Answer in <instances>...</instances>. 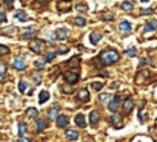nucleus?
Listing matches in <instances>:
<instances>
[{
	"instance_id": "obj_1",
	"label": "nucleus",
	"mask_w": 157,
	"mask_h": 142,
	"mask_svg": "<svg viewBox=\"0 0 157 142\" xmlns=\"http://www.w3.org/2000/svg\"><path fill=\"white\" fill-rule=\"evenodd\" d=\"M119 58H120V57H119L117 51H114V49H105V51H102V52L99 54V61H101L99 67L114 64V63L119 61Z\"/></svg>"
},
{
	"instance_id": "obj_2",
	"label": "nucleus",
	"mask_w": 157,
	"mask_h": 142,
	"mask_svg": "<svg viewBox=\"0 0 157 142\" xmlns=\"http://www.w3.org/2000/svg\"><path fill=\"white\" fill-rule=\"evenodd\" d=\"M43 46H44V41L40 40V38H32V40L29 41V49H31L32 52H35V54L43 52Z\"/></svg>"
},
{
	"instance_id": "obj_3",
	"label": "nucleus",
	"mask_w": 157,
	"mask_h": 142,
	"mask_svg": "<svg viewBox=\"0 0 157 142\" xmlns=\"http://www.w3.org/2000/svg\"><path fill=\"white\" fill-rule=\"evenodd\" d=\"M64 80H66V83L76 84L79 81V72L78 70H69V72L64 73Z\"/></svg>"
},
{
	"instance_id": "obj_4",
	"label": "nucleus",
	"mask_w": 157,
	"mask_h": 142,
	"mask_svg": "<svg viewBox=\"0 0 157 142\" xmlns=\"http://www.w3.org/2000/svg\"><path fill=\"white\" fill-rule=\"evenodd\" d=\"M76 98H78V101H81V102H89V101H90V92H89L85 87H82V89H79Z\"/></svg>"
},
{
	"instance_id": "obj_5",
	"label": "nucleus",
	"mask_w": 157,
	"mask_h": 142,
	"mask_svg": "<svg viewBox=\"0 0 157 142\" xmlns=\"http://www.w3.org/2000/svg\"><path fill=\"white\" fill-rule=\"evenodd\" d=\"M119 104H120V98H119V96L111 98V101L108 102V110H110L113 115L117 113V110H119Z\"/></svg>"
},
{
	"instance_id": "obj_6",
	"label": "nucleus",
	"mask_w": 157,
	"mask_h": 142,
	"mask_svg": "<svg viewBox=\"0 0 157 142\" xmlns=\"http://www.w3.org/2000/svg\"><path fill=\"white\" fill-rule=\"evenodd\" d=\"M12 66H14V69H17V70H25V69H26V61H25L22 57H17V58H14Z\"/></svg>"
},
{
	"instance_id": "obj_7",
	"label": "nucleus",
	"mask_w": 157,
	"mask_h": 142,
	"mask_svg": "<svg viewBox=\"0 0 157 142\" xmlns=\"http://www.w3.org/2000/svg\"><path fill=\"white\" fill-rule=\"evenodd\" d=\"M69 37V29L66 28H60L55 31V40H66Z\"/></svg>"
},
{
	"instance_id": "obj_8",
	"label": "nucleus",
	"mask_w": 157,
	"mask_h": 142,
	"mask_svg": "<svg viewBox=\"0 0 157 142\" xmlns=\"http://www.w3.org/2000/svg\"><path fill=\"white\" fill-rule=\"evenodd\" d=\"M122 108H124L125 113H130V112L134 108V101H133V98H127V99H124Z\"/></svg>"
},
{
	"instance_id": "obj_9",
	"label": "nucleus",
	"mask_w": 157,
	"mask_h": 142,
	"mask_svg": "<svg viewBox=\"0 0 157 142\" xmlns=\"http://www.w3.org/2000/svg\"><path fill=\"white\" fill-rule=\"evenodd\" d=\"M67 124H69V118H67L66 115H60V116L57 118V125H58L60 128L67 127Z\"/></svg>"
},
{
	"instance_id": "obj_10",
	"label": "nucleus",
	"mask_w": 157,
	"mask_h": 142,
	"mask_svg": "<svg viewBox=\"0 0 157 142\" xmlns=\"http://www.w3.org/2000/svg\"><path fill=\"white\" fill-rule=\"evenodd\" d=\"M60 116V105H55L54 108L47 110V118L49 119H57Z\"/></svg>"
},
{
	"instance_id": "obj_11",
	"label": "nucleus",
	"mask_w": 157,
	"mask_h": 142,
	"mask_svg": "<svg viewBox=\"0 0 157 142\" xmlns=\"http://www.w3.org/2000/svg\"><path fill=\"white\" fill-rule=\"evenodd\" d=\"M89 118H90V124H92V125H96V124L99 122V119H101V116H99V112H98V110H92Z\"/></svg>"
},
{
	"instance_id": "obj_12",
	"label": "nucleus",
	"mask_w": 157,
	"mask_h": 142,
	"mask_svg": "<svg viewBox=\"0 0 157 142\" xmlns=\"http://www.w3.org/2000/svg\"><path fill=\"white\" fill-rule=\"evenodd\" d=\"M72 86H73V84H70V83L63 84V86H61V92H63L64 95H72V93L75 92V89H73Z\"/></svg>"
},
{
	"instance_id": "obj_13",
	"label": "nucleus",
	"mask_w": 157,
	"mask_h": 142,
	"mask_svg": "<svg viewBox=\"0 0 157 142\" xmlns=\"http://www.w3.org/2000/svg\"><path fill=\"white\" fill-rule=\"evenodd\" d=\"M37 37V29H34V28H29V29H26L25 32H23V38H35Z\"/></svg>"
},
{
	"instance_id": "obj_14",
	"label": "nucleus",
	"mask_w": 157,
	"mask_h": 142,
	"mask_svg": "<svg viewBox=\"0 0 157 142\" xmlns=\"http://www.w3.org/2000/svg\"><path fill=\"white\" fill-rule=\"evenodd\" d=\"M66 137L69 140H76L79 137V133L76 130H66Z\"/></svg>"
},
{
	"instance_id": "obj_15",
	"label": "nucleus",
	"mask_w": 157,
	"mask_h": 142,
	"mask_svg": "<svg viewBox=\"0 0 157 142\" xmlns=\"http://www.w3.org/2000/svg\"><path fill=\"white\" fill-rule=\"evenodd\" d=\"M119 29H120V32H124V34L131 32V25H130V22H120Z\"/></svg>"
},
{
	"instance_id": "obj_16",
	"label": "nucleus",
	"mask_w": 157,
	"mask_h": 142,
	"mask_svg": "<svg viewBox=\"0 0 157 142\" xmlns=\"http://www.w3.org/2000/svg\"><path fill=\"white\" fill-rule=\"evenodd\" d=\"M49 98H51V93H49L47 90H41V92H40V96H38V102H40V104H44Z\"/></svg>"
},
{
	"instance_id": "obj_17",
	"label": "nucleus",
	"mask_w": 157,
	"mask_h": 142,
	"mask_svg": "<svg viewBox=\"0 0 157 142\" xmlns=\"http://www.w3.org/2000/svg\"><path fill=\"white\" fill-rule=\"evenodd\" d=\"M75 122H76V125H78V127H81V128H84V127L87 125L82 113H79V115H76V116H75Z\"/></svg>"
},
{
	"instance_id": "obj_18",
	"label": "nucleus",
	"mask_w": 157,
	"mask_h": 142,
	"mask_svg": "<svg viewBox=\"0 0 157 142\" xmlns=\"http://www.w3.org/2000/svg\"><path fill=\"white\" fill-rule=\"evenodd\" d=\"M6 72H8V66H6V63L0 61V81H3V80H5Z\"/></svg>"
},
{
	"instance_id": "obj_19",
	"label": "nucleus",
	"mask_w": 157,
	"mask_h": 142,
	"mask_svg": "<svg viewBox=\"0 0 157 142\" xmlns=\"http://www.w3.org/2000/svg\"><path fill=\"white\" fill-rule=\"evenodd\" d=\"M157 29V22H148L146 25H145V28H143V31L148 34V32H152V31H155Z\"/></svg>"
},
{
	"instance_id": "obj_20",
	"label": "nucleus",
	"mask_w": 157,
	"mask_h": 142,
	"mask_svg": "<svg viewBox=\"0 0 157 142\" xmlns=\"http://www.w3.org/2000/svg\"><path fill=\"white\" fill-rule=\"evenodd\" d=\"M101 38H102V35L98 34V32H92V34H90V43H92V44H98V43L101 41Z\"/></svg>"
},
{
	"instance_id": "obj_21",
	"label": "nucleus",
	"mask_w": 157,
	"mask_h": 142,
	"mask_svg": "<svg viewBox=\"0 0 157 142\" xmlns=\"http://www.w3.org/2000/svg\"><path fill=\"white\" fill-rule=\"evenodd\" d=\"M79 61H81V58H79V57L76 55V57L70 58V60H69V61H67L66 64H67V66H70V67H73V66H76V67H78V66H79Z\"/></svg>"
},
{
	"instance_id": "obj_22",
	"label": "nucleus",
	"mask_w": 157,
	"mask_h": 142,
	"mask_svg": "<svg viewBox=\"0 0 157 142\" xmlns=\"http://www.w3.org/2000/svg\"><path fill=\"white\" fill-rule=\"evenodd\" d=\"M46 127H47V122H46L44 119H40V118H38V119H37V130H38V131H43Z\"/></svg>"
},
{
	"instance_id": "obj_23",
	"label": "nucleus",
	"mask_w": 157,
	"mask_h": 142,
	"mask_svg": "<svg viewBox=\"0 0 157 142\" xmlns=\"http://www.w3.org/2000/svg\"><path fill=\"white\" fill-rule=\"evenodd\" d=\"M28 87H29L28 83H26L25 80H20V83H19V92H20V93H25V92L28 90Z\"/></svg>"
},
{
	"instance_id": "obj_24",
	"label": "nucleus",
	"mask_w": 157,
	"mask_h": 142,
	"mask_svg": "<svg viewBox=\"0 0 157 142\" xmlns=\"http://www.w3.org/2000/svg\"><path fill=\"white\" fill-rule=\"evenodd\" d=\"M26 115H28V118H37L38 116V112H37V108H34V107H29L28 110H26Z\"/></svg>"
},
{
	"instance_id": "obj_25",
	"label": "nucleus",
	"mask_w": 157,
	"mask_h": 142,
	"mask_svg": "<svg viewBox=\"0 0 157 142\" xmlns=\"http://www.w3.org/2000/svg\"><path fill=\"white\" fill-rule=\"evenodd\" d=\"M73 23H75V26H85V23H87V20H85L84 17H75V20H73Z\"/></svg>"
},
{
	"instance_id": "obj_26",
	"label": "nucleus",
	"mask_w": 157,
	"mask_h": 142,
	"mask_svg": "<svg viewBox=\"0 0 157 142\" xmlns=\"http://www.w3.org/2000/svg\"><path fill=\"white\" fill-rule=\"evenodd\" d=\"M99 101H101V104H107L108 101H111V95L102 93V95H99Z\"/></svg>"
},
{
	"instance_id": "obj_27",
	"label": "nucleus",
	"mask_w": 157,
	"mask_h": 142,
	"mask_svg": "<svg viewBox=\"0 0 157 142\" xmlns=\"http://www.w3.org/2000/svg\"><path fill=\"white\" fill-rule=\"evenodd\" d=\"M55 57H57V52H49V54H46V57H44V63H51V61H54Z\"/></svg>"
},
{
	"instance_id": "obj_28",
	"label": "nucleus",
	"mask_w": 157,
	"mask_h": 142,
	"mask_svg": "<svg viewBox=\"0 0 157 142\" xmlns=\"http://www.w3.org/2000/svg\"><path fill=\"white\" fill-rule=\"evenodd\" d=\"M25 133H26V124L20 122L19 124V136H25Z\"/></svg>"
},
{
	"instance_id": "obj_29",
	"label": "nucleus",
	"mask_w": 157,
	"mask_h": 142,
	"mask_svg": "<svg viewBox=\"0 0 157 142\" xmlns=\"http://www.w3.org/2000/svg\"><path fill=\"white\" fill-rule=\"evenodd\" d=\"M120 8H122L124 11H131V9H133V3H131V2H124V3L120 5Z\"/></svg>"
},
{
	"instance_id": "obj_30",
	"label": "nucleus",
	"mask_w": 157,
	"mask_h": 142,
	"mask_svg": "<svg viewBox=\"0 0 157 142\" xmlns=\"http://www.w3.org/2000/svg\"><path fill=\"white\" fill-rule=\"evenodd\" d=\"M14 17H16V19H19V20H22V22H25V20L28 19V16H26L25 12H22V11L16 12V14H14Z\"/></svg>"
},
{
	"instance_id": "obj_31",
	"label": "nucleus",
	"mask_w": 157,
	"mask_h": 142,
	"mask_svg": "<svg viewBox=\"0 0 157 142\" xmlns=\"http://www.w3.org/2000/svg\"><path fill=\"white\" fill-rule=\"evenodd\" d=\"M9 54V48L5 44H0V55H8Z\"/></svg>"
},
{
	"instance_id": "obj_32",
	"label": "nucleus",
	"mask_w": 157,
	"mask_h": 142,
	"mask_svg": "<svg viewBox=\"0 0 157 142\" xmlns=\"http://www.w3.org/2000/svg\"><path fill=\"white\" fill-rule=\"evenodd\" d=\"M92 87H93L95 90H101V89L104 87V83H101V81H95V83H92Z\"/></svg>"
},
{
	"instance_id": "obj_33",
	"label": "nucleus",
	"mask_w": 157,
	"mask_h": 142,
	"mask_svg": "<svg viewBox=\"0 0 157 142\" xmlns=\"http://www.w3.org/2000/svg\"><path fill=\"white\" fill-rule=\"evenodd\" d=\"M58 9H60V11L67 12V11L70 9V5H69V3H64V5H63V3H60V5H58Z\"/></svg>"
},
{
	"instance_id": "obj_34",
	"label": "nucleus",
	"mask_w": 157,
	"mask_h": 142,
	"mask_svg": "<svg viewBox=\"0 0 157 142\" xmlns=\"http://www.w3.org/2000/svg\"><path fill=\"white\" fill-rule=\"evenodd\" d=\"M75 9H76V11H81V12H87V5H76Z\"/></svg>"
},
{
	"instance_id": "obj_35",
	"label": "nucleus",
	"mask_w": 157,
	"mask_h": 142,
	"mask_svg": "<svg viewBox=\"0 0 157 142\" xmlns=\"http://www.w3.org/2000/svg\"><path fill=\"white\" fill-rule=\"evenodd\" d=\"M34 64H35L37 69H43V67H44V61H38V60H37V61H34Z\"/></svg>"
},
{
	"instance_id": "obj_36",
	"label": "nucleus",
	"mask_w": 157,
	"mask_h": 142,
	"mask_svg": "<svg viewBox=\"0 0 157 142\" xmlns=\"http://www.w3.org/2000/svg\"><path fill=\"white\" fill-rule=\"evenodd\" d=\"M5 20H6V14H5V11L2 8H0V23L5 22Z\"/></svg>"
},
{
	"instance_id": "obj_37",
	"label": "nucleus",
	"mask_w": 157,
	"mask_h": 142,
	"mask_svg": "<svg viewBox=\"0 0 157 142\" xmlns=\"http://www.w3.org/2000/svg\"><path fill=\"white\" fill-rule=\"evenodd\" d=\"M127 55H130V57H134V55H136V48H130V49L127 51Z\"/></svg>"
},
{
	"instance_id": "obj_38",
	"label": "nucleus",
	"mask_w": 157,
	"mask_h": 142,
	"mask_svg": "<svg viewBox=\"0 0 157 142\" xmlns=\"http://www.w3.org/2000/svg\"><path fill=\"white\" fill-rule=\"evenodd\" d=\"M17 142H32L29 137H25V136H19V140Z\"/></svg>"
},
{
	"instance_id": "obj_39",
	"label": "nucleus",
	"mask_w": 157,
	"mask_h": 142,
	"mask_svg": "<svg viewBox=\"0 0 157 142\" xmlns=\"http://www.w3.org/2000/svg\"><path fill=\"white\" fill-rule=\"evenodd\" d=\"M151 12H152V9H149V8H148V9H140V14H142V16H148V14H151Z\"/></svg>"
},
{
	"instance_id": "obj_40",
	"label": "nucleus",
	"mask_w": 157,
	"mask_h": 142,
	"mask_svg": "<svg viewBox=\"0 0 157 142\" xmlns=\"http://www.w3.org/2000/svg\"><path fill=\"white\" fill-rule=\"evenodd\" d=\"M57 54H67V48H60L57 51Z\"/></svg>"
},
{
	"instance_id": "obj_41",
	"label": "nucleus",
	"mask_w": 157,
	"mask_h": 142,
	"mask_svg": "<svg viewBox=\"0 0 157 142\" xmlns=\"http://www.w3.org/2000/svg\"><path fill=\"white\" fill-rule=\"evenodd\" d=\"M34 81H35L37 84H38V83H41V76H40L38 73H37V75H34Z\"/></svg>"
},
{
	"instance_id": "obj_42",
	"label": "nucleus",
	"mask_w": 157,
	"mask_h": 142,
	"mask_svg": "<svg viewBox=\"0 0 157 142\" xmlns=\"http://www.w3.org/2000/svg\"><path fill=\"white\" fill-rule=\"evenodd\" d=\"M102 19H104V20H113V16H110V14H104Z\"/></svg>"
},
{
	"instance_id": "obj_43",
	"label": "nucleus",
	"mask_w": 157,
	"mask_h": 142,
	"mask_svg": "<svg viewBox=\"0 0 157 142\" xmlns=\"http://www.w3.org/2000/svg\"><path fill=\"white\" fill-rule=\"evenodd\" d=\"M139 119H140V121H145V112H139Z\"/></svg>"
},
{
	"instance_id": "obj_44",
	"label": "nucleus",
	"mask_w": 157,
	"mask_h": 142,
	"mask_svg": "<svg viewBox=\"0 0 157 142\" xmlns=\"http://www.w3.org/2000/svg\"><path fill=\"white\" fill-rule=\"evenodd\" d=\"M5 2H6V5H8L9 8H12V0H5Z\"/></svg>"
},
{
	"instance_id": "obj_45",
	"label": "nucleus",
	"mask_w": 157,
	"mask_h": 142,
	"mask_svg": "<svg viewBox=\"0 0 157 142\" xmlns=\"http://www.w3.org/2000/svg\"><path fill=\"white\" fill-rule=\"evenodd\" d=\"M37 2H40V5H43V6H46V3H47L46 0H37Z\"/></svg>"
},
{
	"instance_id": "obj_46",
	"label": "nucleus",
	"mask_w": 157,
	"mask_h": 142,
	"mask_svg": "<svg viewBox=\"0 0 157 142\" xmlns=\"http://www.w3.org/2000/svg\"><path fill=\"white\" fill-rule=\"evenodd\" d=\"M140 2H142V3H146V2H149V0H140Z\"/></svg>"
},
{
	"instance_id": "obj_47",
	"label": "nucleus",
	"mask_w": 157,
	"mask_h": 142,
	"mask_svg": "<svg viewBox=\"0 0 157 142\" xmlns=\"http://www.w3.org/2000/svg\"><path fill=\"white\" fill-rule=\"evenodd\" d=\"M84 142H92V140H84Z\"/></svg>"
},
{
	"instance_id": "obj_48",
	"label": "nucleus",
	"mask_w": 157,
	"mask_h": 142,
	"mask_svg": "<svg viewBox=\"0 0 157 142\" xmlns=\"http://www.w3.org/2000/svg\"><path fill=\"white\" fill-rule=\"evenodd\" d=\"M60 2H64V0H60Z\"/></svg>"
}]
</instances>
